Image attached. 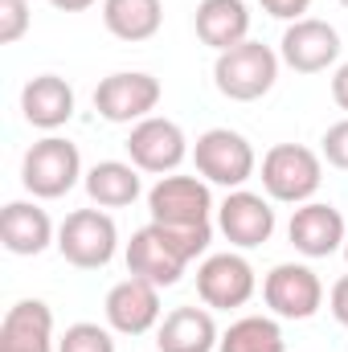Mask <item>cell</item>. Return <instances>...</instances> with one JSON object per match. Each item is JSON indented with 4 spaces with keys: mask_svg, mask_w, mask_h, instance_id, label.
<instances>
[{
    "mask_svg": "<svg viewBox=\"0 0 348 352\" xmlns=\"http://www.w3.org/2000/svg\"><path fill=\"white\" fill-rule=\"evenodd\" d=\"M279 62H283V58H279L270 45L246 37L242 45L217 54V62H213V82H217V90H221L226 98H234V102H254L262 94H270L274 78H279Z\"/></svg>",
    "mask_w": 348,
    "mask_h": 352,
    "instance_id": "cell-1",
    "label": "cell"
},
{
    "mask_svg": "<svg viewBox=\"0 0 348 352\" xmlns=\"http://www.w3.org/2000/svg\"><path fill=\"white\" fill-rule=\"evenodd\" d=\"M324 184V160L303 144H274L262 156V188L270 201L307 205Z\"/></svg>",
    "mask_w": 348,
    "mask_h": 352,
    "instance_id": "cell-2",
    "label": "cell"
},
{
    "mask_svg": "<svg viewBox=\"0 0 348 352\" xmlns=\"http://www.w3.org/2000/svg\"><path fill=\"white\" fill-rule=\"evenodd\" d=\"M58 254L78 270H102L119 250V230L115 217L102 209H74L58 226Z\"/></svg>",
    "mask_w": 348,
    "mask_h": 352,
    "instance_id": "cell-3",
    "label": "cell"
},
{
    "mask_svg": "<svg viewBox=\"0 0 348 352\" xmlns=\"http://www.w3.org/2000/svg\"><path fill=\"white\" fill-rule=\"evenodd\" d=\"M78 176H83V156H78V148H74L70 140H62V135L37 140V144L25 152V160H21V184H25L33 197H41V201L66 197V192L78 184Z\"/></svg>",
    "mask_w": 348,
    "mask_h": 352,
    "instance_id": "cell-4",
    "label": "cell"
},
{
    "mask_svg": "<svg viewBox=\"0 0 348 352\" xmlns=\"http://www.w3.org/2000/svg\"><path fill=\"white\" fill-rule=\"evenodd\" d=\"M193 164H197V173L205 176L209 184L242 188L254 176V164L259 160H254V148H250L246 135H238L230 127H209L193 144Z\"/></svg>",
    "mask_w": 348,
    "mask_h": 352,
    "instance_id": "cell-5",
    "label": "cell"
},
{
    "mask_svg": "<svg viewBox=\"0 0 348 352\" xmlns=\"http://www.w3.org/2000/svg\"><path fill=\"white\" fill-rule=\"evenodd\" d=\"M160 78L144 74V70H119L111 78H102L94 90V111L107 123H140L160 107Z\"/></svg>",
    "mask_w": 348,
    "mask_h": 352,
    "instance_id": "cell-6",
    "label": "cell"
},
{
    "mask_svg": "<svg viewBox=\"0 0 348 352\" xmlns=\"http://www.w3.org/2000/svg\"><path fill=\"white\" fill-rule=\"evenodd\" d=\"M262 299L279 320H312L324 307V283L312 266L279 263L262 278Z\"/></svg>",
    "mask_w": 348,
    "mask_h": 352,
    "instance_id": "cell-7",
    "label": "cell"
},
{
    "mask_svg": "<svg viewBox=\"0 0 348 352\" xmlns=\"http://www.w3.org/2000/svg\"><path fill=\"white\" fill-rule=\"evenodd\" d=\"M148 213L156 226H209L213 192L201 176H160L148 192Z\"/></svg>",
    "mask_w": 348,
    "mask_h": 352,
    "instance_id": "cell-8",
    "label": "cell"
},
{
    "mask_svg": "<svg viewBox=\"0 0 348 352\" xmlns=\"http://www.w3.org/2000/svg\"><path fill=\"white\" fill-rule=\"evenodd\" d=\"M127 156H131V164H135L140 173L164 176V173H176V168L184 164L188 140H184L180 123L160 119V115H148V119H140V123L131 127V135H127Z\"/></svg>",
    "mask_w": 348,
    "mask_h": 352,
    "instance_id": "cell-9",
    "label": "cell"
},
{
    "mask_svg": "<svg viewBox=\"0 0 348 352\" xmlns=\"http://www.w3.org/2000/svg\"><path fill=\"white\" fill-rule=\"evenodd\" d=\"M254 266L246 263L242 254H209L205 263L197 266V295L205 307H217V311H230V307H242L254 299Z\"/></svg>",
    "mask_w": 348,
    "mask_h": 352,
    "instance_id": "cell-10",
    "label": "cell"
},
{
    "mask_svg": "<svg viewBox=\"0 0 348 352\" xmlns=\"http://www.w3.org/2000/svg\"><path fill=\"white\" fill-rule=\"evenodd\" d=\"M279 58L295 70V74H320L328 66H336L340 58V33L320 21V16H303L291 21L283 41H279Z\"/></svg>",
    "mask_w": 348,
    "mask_h": 352,
    "instance_id": "cell-11",
    "label": "cell"
},
{
    "mask_svg": "<svg viewBox=\"0 0 348 352\" xmlns=\"http://www.w3.org/2000/svg\"><path fill=\"white\" fill-rule=\"evenodd\" d=\"M107 324L119 336H144L152 328H160V287L148 278H123L107 291Z\"/></svg>",
    "mask_w": 348,
    "mask_h": 352,
    "instance_id": "cell-12",
    "label": "cell"
},
{
    "mask_svg": "<svg viewBox=\"0 0 348 352\" xmlns=\"http://www.w3.org/2000/svg\"><path fill=\"white\" fill-rule=\"evenodd\" d=\"M287 238L291 246L303 254V258H328L336 250H345L348 242V221L340 217V209L324 205V201H307L291 213V226H287Z\"/></svg>",
    "mask_w": 348,
    "mask_h": 352,
    "instance_id": "cell-13",
    "label": "cell"
},
{
    "mask_svg": "<svg viewBox=\"0 0 348 352\" xmlns=\"http://www.w3.org/2000/svg\"><path fill=\"white\" fill-rule=\"evenodd\" d=\"M217 230L226 234L230 246L254 250L262 242H270V234H274V209H270V201L259 197V192L234 188V192L217 205Z\"/></svg>",
    "mask_w": 348,
    "mask_h": 352,
    "instance_id": "cell-14",
    "label": "cell"
},
{
    "mask_svg": "<svg viewBox=\"0 0 348 352\" xmlns=\"http://www.w3.org/2000/svg\"><path fill=\"white\" fill-rule=\"evenodd\" d=\"M0 352H54V311L41 299H21L0 320Z\"/></svg>",
    "mask_w": 348,
    "mask_h": 352,
    "instance_id": "cell-15",
    "label": "cell"
},
{
    "mask_svg": "<svg viewBox=\"0 0 348 352\" xmlns=\"http://www.w3.org/2000/svg\"><path fill=\"white\" fill-rule=\"evenodd\" d=\"M0 242L17 258H37L54 242V221L33 201H8L0 213Z\"/></svg>",
    "mask_w": 348,
    "mask_h": 352,
    "instance_id": "cell-16",
    "label": "cell"
},
{
    "mask_svg": "<svg viewBox=\"0 0 348 352\" xmlns=\"http://www.w3.org/2000/svg\"><path fill=\"white\" fill-rule=\"evenodd\" d=\"M21 111H25L29 127L58 131L74 119V87L58 74H37L21 90Z\"/></svg>",
    "mask_w": 348,
    "mask_h": 352,
    "instance_id": "cell-17",
    "label": "cell"
},
{
    "mask_svg": "<svg viewBox=\"0 0 348 352\" xmlns=\"http://www.w3.org/2000/svg\"><path fill=\"white\" fill-rule=\"evenodd\" d=\"M221 340L209 307H173L156 328L160 352H213Z\"/></svg>",
    "mask_w": 348,
    "mask_h": 352,
    "instance_id": "cell-18",
    "label": "cell"
},
{
    "mask_svg": "<svg viewBox=\"0 0 348 352\" xmlns=\"http://www.w3.org/2000/svg\"><path fill=\"white\" fill-rule=\"evenodd\" d=\"M193 25L209 50L226 54L250 37V8H246V0H201Z\"/></svg>",
    "mask_w": 348,
    "mask_h": 352,
    "instance_id": "cell-19",
    "label": "cell"
},
{
    "mask_svg": "<svg viewBox=\"0 0 348 352\" xmlns=\"http://www.w3.org/2000/svg\"><path fill=\"white\" fill-rule=\"evenodd\" d=\"M127 274L148 278L156 287H173V283H180V274H184V263L160 242V234L152 226H144L127 242Z\"/></svg>",
    "mask_w": 348,
    "mask_h": 352,
    "instance_id": "cell-20",
    "label": "cell"
},
{
    "mask_svg": "<svg viewBox=\"0 0 348 352\" xmlns=\"http://www.w3.org/2000/svg\"><path fill=\"white\" fill-rule=\"evenodd\" d=\"M102 25L119 41H152L164 25L160 0H102Z\"/></svg>",
    "mask_w": 348,
    "mask_h": 352,
    "instance_id": "cell-21",
    "label": "cell"
},
{
    "mask_svg": "<svg viewBox=\"0 0 348 352\" xmlns=\"http://www.w3.org/2000/svg\"><path fill=\"white\" fill-rule=\"evenodd\" d=\"M87 197L98 209H123L140 197V168L135 164H123V160H98L87 176Z\"/></svg>",
    "mask_w": 348,
    "mask_h": 352,
    "instance_id": "cell-22",
    "label": "cell"
},
{
    "mask_svg": "<svg viewBox=\"0 0 348 352\" xmlns=\"http://www.w3.org/2000/svg\"><path fill=\"white\" fill-rule=\"evenodd\" d=\"M217 352H287V340L270 316H242L221 332Z\"/></svg>",
    "mask_w": 348,
    "mask_h": 352,
    "instance_id": "cell-23",
    "label": "cell"
},
{
    "mask_svg": "<svg viewBox=\"0 0 348 352\" xmlns=\"http://www.w3.org/2000/svg\"><path fill=\"white\" fill-rule=\"evenodd\" d=\"M152 230L160 234V242H164L184 266L193 263V258H201V254L209 250V238H213V226H156V221H152Z\"/></svg>",
    "mask_w": 348,
    "mask_h": 352,
    "instance_id": "cell-24",
    "label": "cell"
},
{
    "mask_svg": "<svg viewBox=\"0 0 348 352\" xmlns=\"http://www.w3.org/2000/svg\"><path fill=\"white\" fill-rule=\"evenodd\" d=\"M58 352H115V336L98 324H70L58 340Z\"/></svg>",
    "mask_w": 348,
    "mask_h": 352,
    "instance_id": "cell-25",
    "label": "cell"
},
{
    "mask_svg": "<svg viewBox=\"0 0 348 352\" xmlns=\"http://www.w3.org/2000/svg\"><path fill=\"white\" fill-rule=\"evenodd\" d=\"M29 29V0H0V41L12 45Z\"/></svg>",
    "mask_w": 348,
    "mask_h": 352,
    "instance_id": "cell-26",
    "label": "cell"
},
{
    "mask_svg": "<svg viewBox=\"0 0 348 352\" xmlns=\"http://www.w3.org/2000/svg\"><path fill=\"white\" fill-rule=\"evenodd\" d=\"M320 152H324V160H328L332 168H345V173H348V119L332 123V127L324 131Z\"/></svg>",
    "mask_w": 348,
    "mask_h": 352,
    "instance_id": "cell-27",
    "label": "cell"
},
{
    "mask_svg": "<svg viewBox=\"0 0 348 352\" xmlns=\"http://www.w3.org/2000/svg\"><path fill=\"white\" fill-rule=\"evenodd\" d=\"M262 12L279 16V21H303V12L312 8V0H259Z\"/></svg>",
    "mask_w": 348,
    "mask_h": 352,
    "instance_id": "cell-28",
    "label": "cell"
},
{
    "mask_svg": "<svg viewBox=\"0 0 348 352\" xmlns=\"http://www.w3.org/2000/svg\"><path fill=\"white\" fill-rule=\"evenodd\" d=\"M332 316H336V324L348 328V274H340L332 287Z\"/></svg>",
    "mask_w": 348,
    "mask_h": 352,
    "instance_id": "cell-29",
    "label": "cell"
},
{
    "mask_svg": "<svg viewBox=\"0 0 348 352\" xmlns=\"http://www.w3.org/2000/svg\"><path fill=\"white\" fill-rule=\"evenodd\" d=\"M332 98H336L340 111H348V62L336 66V74H332Z\"/></svg>",
    "mask_w": 348,
    "mask_h": 352,
    "instance_id": "cell-30",
    "label": "cell"
},
{
    "mask_svg": "<svg viewBox=\"0 0 348 352\" xmlns=\"http://www.w3.org/2000/svg\"><path fill=\"white\" fill-rule=\"evenodd\" d=\"M54 8H62V12H83V8H90L94 0H50Z\"/></svg>",
    "mask_w": 348,
    "mask_h": 352,
    "instance_id": "cell-31",
    "label": "cell"
},
{
    "mask_svg": "<svg viewBox=\"0 0 348 352\" xmlns=\"http://www.w3.org/2000/svg\"><path fill=\"white\" fill-rule=\"evenodd\" d=\"M345 258H348V242H345Z\"/></svg>",
    "mask_w": 348,
    "mask_h": 352,
    "instance_id": "cell-32",
    "label": "cell"
},
{
    "mask_svg": "<svg viewBox=\"0 0 348 352\" xmlns=\"http://www.w3.org/2000/svg\"><path fill=\"white\" fill-rule=\"evenodd\" d=\"M340 4H345V8H348V0H340Z\"/></svg>",
    "mask_w": 348,
    "mask_h": 352,
    "instance_id": "cell-33",
    "label": "cell"
}]
</instances>
